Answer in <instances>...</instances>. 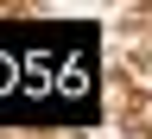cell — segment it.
I'll return each instance as SVG.
<instances>
[{"label":"cell","instance_id":"1","mask_svg":"<svg viewBox=\"0 0 152 139\" xmlns=\"http://www.w3.org/2000/svg\"><path fill=\"white\" fill-rule=\"evenodd\" d=\"M95 25H64L57 32V57H51V120L89 127L95 120Z\"/></svg>","mask_w":152,"mask_h":139}]
</instances>
